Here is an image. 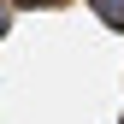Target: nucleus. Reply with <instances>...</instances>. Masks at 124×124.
Listing matches in <instances>:
<instances>
[{
  "mask_svg": "<svg viewBox=\"0 0 124 124\" xmlns=\"http://www.w3.org/2000/svg\"><path fill=\"white\" fill-rule=\"evenodd\" d=\"M95 6H101V12H106L112 24H124V0H95Z\"/></svg>",
  "mask_w": 124,
  "mask_h": 124,
  "instance_id": "obj_1",
  "label": "nucleus"
}]
</instances>
